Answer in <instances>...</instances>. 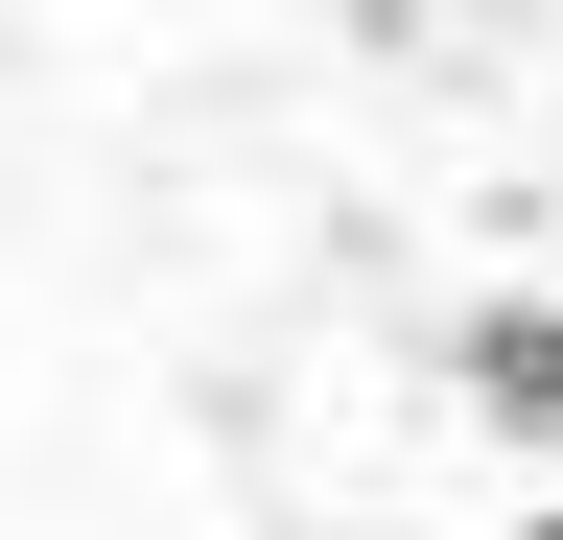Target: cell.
Masks as SVG:
<instances>
[{"label":"cell","mask_w":563,"mask_h":540,"mask_svg":"<svg viewBox=\"0 0 563 540\" xmlns=\"http://www.w3.org/2000/svg\"><path fill=\"white\" fill-rule=\"evenodd\" d=\"M446 376H470V423H493V447H563V306H470V329H446Z\"/></svg>","instance_id":"cell-1"},{"label":"cell","mask_w":563,"mask_h":540,"mask_svg":"<svg viewBox=\"0 0 563 540\" xmlns=\"http://www.w3.org/2000/svg\"><path fill=\"white\" fill-rule=\"evenodd\" d=\"M517 540H563V494H540V517H517Z\"/></svg>","instance_id":"cell-2"}]
</instances>
